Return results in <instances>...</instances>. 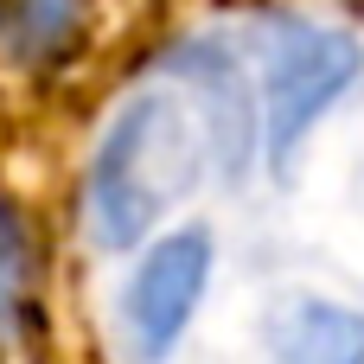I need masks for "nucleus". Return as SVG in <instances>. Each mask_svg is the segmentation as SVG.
Returning a JSON list of instances; mask_svg holds the SVG:
<instances>
[{"mask_svg": "<svg viewBox=\"0 0 364 364\" xmlns=\"http://www.w3.org/2000/svg\"><path fill=\"white\" fill-rule=\"evenodd\" d=\"M211 166V141L205 122L192 109V96L179 83H147L134 90L90 160V237L102 250H134Z\"/></svg>", "mask_w": 364, "mask_h": 364, "instance_id": "1", "label": "nucleus"}, {"mask_svg": "<svg viewBox=\"0 0 364 364\" xmlns=\"http://www.w3.org/2000/svg\"><path fill=\"white\" fill-rule=\"evenodd\" d=\"M250 51H256V147L269 154L275 173H288V160L301 154L307 128L358 83V38L301 13H269L250 26Z\"/></svg>", "mask_w": 364, "mask_h": 364, "instance_id": "2", "label": "nucleus"}, {"mask_svg": "<svg viewBox=\"0 0 364 364\" xmlns=\"http://www.w3.org/2000/svg\"><path fill=\"white\" fill-rule=\"evenodd\" d=\"M205 282H211V237L192 224V230H173L160 237L141 269L128 275V301H122V320H128V339L147 364H160L179 333L192 326L198 301H205Z\"/></svg>", "mask_w": 364, "mask_h": 364, "instance_id": "3", "label": "nucleus"}, {"mask_svg": "<svg viewBox=\"0 0 364 364\" xmlns=\"http://www.w3.org/2000/svg\"><path fill=\"white\" fill-rule=\"evenodd\" d=\"M269 346L282 364H364V314L320 301V294H301L275 314Z\"/></svg>", "mask_w": 364, "mask_h": 364, "instance_id": "4", "label": "nucleus"}, {"mask_svg": "<svg viewBox=\"0 0 364 364\" xmlns=\"http://www.w3.org/2000/svg\"><path fill=\"white\" fill-rule=\"evenodd\" d=\"M26 307V243H19V218L0 211V333L19 326Z\"/></svg>", "mask_w": 364, "mask_h": 364, "instance_id": "5", "label": "nucleus"}, {"mask_svg": "<svg viewBox=\"0 0 364 364\" xmlns=\"http://www.w3.org/2000/svg\"><path fill=\"white\" fill-rule=\"evenodd\" d=\"M70 26H77V0H19V32H26L32 51L38 45H64Z\"/></svg>", "mask_w": 364, "mask_h": 364, "instance_id": "6", "label": "nucleus"}]
</instances>
